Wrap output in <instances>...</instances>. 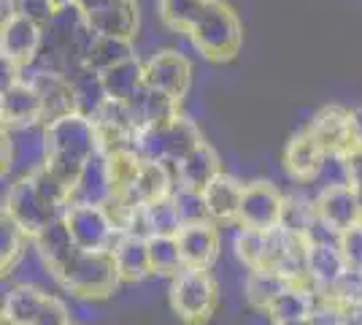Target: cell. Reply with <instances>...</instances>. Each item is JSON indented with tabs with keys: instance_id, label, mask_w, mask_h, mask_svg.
Returning <instances> with one entry per match:
<instances>
[{
	"instance_id": "32",
	"label": "cell",
	"mask_w": 362,
	"mask_h": 325,
	"mask_svg": "<svg viewBox=\"0 0 362 325\" xmlns=\"http://www.w3.org/2000/svg\"><path fill=\"white\" fill-rule=\"evenodd\" d=\"M211 0H157V16L170 33L189 35Z\"/></svg>"
},
{
	"instance_id": "39",
	"label": "cell",
	"mask_w": 362,
	"mask_h": 325,
	"mask_svg": "<svg viewBox=\"0 0 362 325\" xmlns=\"http://www.w3.org/2000/svg\"><path fill=\"white\" fill-rule=\"evenodd\" d=\"M6 6H8V14L28 16L41 28H46L57 14V6L52 0H6Z\"/></svg>"
},
{
	"instance_id": "6",
	"label": "cell",
	"mask_w": 362,
	"mask_h": 325,
	"mask_svg": "<svg viewBox=\"0 0 362 325\" xmlns=\"http://www.w3.org/2000/svg\"><path fill=\"white\" fill-rule=\"evenodd\" d=\"M200 144H203V136H200L197 125L189 117L179 114L173 122L141 130L136 136V152L146 163L176 166Z\"/></svg>"
},
{
	"instance_id": "31",
	"label": "cell",
	"mask_w": 362,
	"mask_h": 325,
	"mask_svg": "<svg viewBox=\"0 0 362 325\" xmlns=\"http://www.w3.org/2000/svg\"><path fill=\"white\" fill-rule=\"evenodd\" d=\"M138 57L133 41H122V38H108V35H92L87 55H84V65L98 71V74H106L108 68L119 65Z\"/></svg>"
},
{
	"instance_id": "36",
	"label": "cell",
	"mask_w": 362,
	"mask_h": 325,
	"mask_svg": "<svg viewBox=\"0 0 362 325\" xmlns=\"http://www.w3.org/2000/svg\"><path fill=\"white\" fill-rule=\"evenodd\" d=\"M144 222H146V233L151 236H179L184 222H181L179 206L173 201V195H168L163 201H154L144 206Z\"/></svg>"
},
{
	"instance_id": "42",
	"label": "cell",
	"mask_w": 362,
	"mask_h": 325,
	"mask_svg": "<svg viewBox=\"0 0 362 325\" xmlns=\"http://www.w3.org/2000/svg\"><path fill=\"white\" fill-rule=\"evenodd\" d=\"M351 111V133H354V141L357 147H362V106L349 108Z\"/></svg>"
},
{
	"instance_id": "9",
	"label": "cell",
	"mask_w": 362,
	"mask_h": 325,
	"mask_svg": "<svg viewBox=\"0 0 362 325\" xmlns=\"http://www.w3.org/2000/svg\"><path fill=\"white\" fill-rule=\"evenodd\" d=\"M68 231L74 236V244L84 252H103L111 249L119 239L114 219L108 217L106 206H90V203H71L65 212Z\"/></svg>"
},
{
	"instance_id": "16",
	"label": "cell",
	"mask_w": 362,
	"mask_h": 325,
	"mask_svg": "<svg viewBox=\"0 0 362 325\" xmlns=\"http://www.w3.org/2000/svg\"><path fill=\"white\" fill-rule=\"evenodd\" d=\"M305 130L325 147L327 155L344 157L357 147L351 133V111L344 106H325Z\"/></svg>"
},
{
	"instance_id": "2",
	"label": "cell",
	"mask_w": 362,
	"mask_h": 325,
	"mask_svg": "<svg viewBox=\"0 0 362 325\" xmlns=\"http://www.w3.org/2000/svg\"><path fill=\"white\" fill-rule=\"evenodd\" d=\"M100 152L95 122L81 114H68L46 125V166L62 185L74 193L76 179Z\"/></svg>"
},
{
	"instance_id": "8",
	"label": "cell",
	"mask_w": 362,
	"mask_h": 325,
	"mask_svg": "<svg viewBox=\"0 0 362 325\" xmlns=\"http://www.w3.org/2000/svg\"><path fill=\"white\" fill-rule=\"evenodd\" d=\"M44 47V28L35 25L33 19L19 14H8L0 25V55H3V65L19 76L25 71H30L38 62Z\"/></svg>"
},
{
	"instance_id": "23",
	"label": "cell",
	"mask_w": 362,
	"mask_h": 325,
	"mask_svg": "<svg viewBox=\"0 0 362 325\" xmlns=\"http://www.w3.org/2000/svg\"><path fill=\"white\" fill-rule=\"evenodd\" d=\"M317 298L319 293L311 285H300L295 282L289 290L279 295L271 304V309L265 312L271 317L273 325H303L311 323L314 309H317Z\"/></svg>"
},
{
	"instance_id": "29",
	"label": "cell",
	"mask_w": 362,
	"mask_h": 325,
	"mask_svg": "<svg viewBox=\"0 0 362 325\" xmlns=\"http://www.w3.org/2000/svg\"><path fill=\"white\" fill-rule=\"evenodd\" d=\"M103 76V87H106L108 101H117V103H127L133 101L144 87H146V74H144V62L133 57L127 62H119L114 68H108Z\"/></svg>"
},
{
	"instance_id": "47",
	"label": "cell",
	"mask_w": 362,
	"mask_h": 325,
	"mask_svg": "<svg viewBox=\"0 0 362 325\" xmlns=\"http://www.w3.org/2000/svg\"><path fill=\"white\" fill-rule=\"evenodd\" d=\"M74 325H76V323H74Z\"/></svg>"
},
{
	"instance_id": "37",
	"label": "cell",
	"mask_w": 362,
	"mask_h": 325,
	"mask_svg": "<svg viewBox=\"0 0 362 325\" xmlns=\"http://www.w3.org/2000/svg\"><path fill=\"white\" fill-rule=\"evenodd\" d=\"M268 233L249 231V228H241V231L235 233V239H233L235 258L249 271H257V268H265L268 266Z\"/></svg>"
},
{
	"instance_id": "41",
	"label": "cell",
	"mask_w": 362,
	"mask_h": 325,
	"mask_svg": "<svg viewBox=\"0 0 362 325\" xmlns=\"http://www.w3.org/2000/svg\"><path fill=\"white\" fill-rule=\"evenodd\" d=\"M344 160V171H346V185L360 190L362 187V147H354L351 152L341 157Z\"/></svg>"
},
{
	"instance_id": "3",
	"label": "cell",
	"mask_w": 362,
	"mask_h": 325,
	"mask_svg": "<svg viewBox=\"0 0 362 325\" xmlns=\"http://www.w3.org/2000/svg\"><path fill=\"white\" fill-rule=\"evenodd\" d=\"M54 279L60 282L62 290H68L76 298H87V301H103L117 293V287L122 285L111 249H103V252L76 249L74 258Z\"/></svg>"
},
{
	"instance_id": "28",
	"label": "cell",
	"mask_w": 362,
	"mask_h": 325,
	"mask_svg": "<svg viewBox=\"0 0 362 325\" xmlns=\"http://www.w3.org/2000/svg\"><path fill=\"white\" fill-rule=\"evenodd\" d=\"M292 285H295V279H289L287 274H281V271L257 268V271H249L246 285H243V295H246V301H249L252 309L268 312L273 301L284 293V290H289Z\"/></svg>"
},
{
	"instance_id": "25",
	"label": "cell",
	"mask_w": 362,
	"mask_h": 325,
	"mask_svg": "<svg viewBox=\"0 0 362 325\" xmlns=\"http://www.w3.org/2000/svg\"><path fill=\"white\" fill-rule=\"evenodd\" d=\"M117 271H119L122 285H138L146 277H151V261H149V239L144 236H119L117 244L111 247Z\"/></svg>"
},
{
	"instance_id": "45",
	"label": "cell",
	"mask_w": 362,
	"mask_h": 325,
	"mask_svg": "<svg viewBox=\"0 0 362 325\" xmlns=\"http://www.w3.org/2000/svg\"><path fill=\"white\" fill-rule=\"evenodd\" d=\"M303 325H311V323H303Z\"/></svg>"
},
{
	"instance_id": "20",
	"label": "cell",
	"mask_w": 362,
	"mask_h": 325,
	"mask_svg": "<svg viewBox=\"0 0 362 325\" xmlns=\"http://www.w3.org/2000/svg\"><path fill=\"white\" fill-rule=\"evenodd\" d=\"M173 171H176V187L203 193L222 173V160H219V155H216V149H214L211 144L203 141L181 163H176Z\"/></svg>"
},
{
	"instance_id": "14",
	"label": "cell",
	"mask_w": 362,
	"mask_h": 325,
	"mask_svg": "<svg viewBox=\"0 0 362 325\" xmlns=\"http://www.w3.org/2000/svg\"><path fill=\"white\" fill-rule=\"evenodd\" d=\"M0 120H3V127L44 122L41 98L30 84V79L11 76V81L3 87V93H0Z\"/></svg>"
},
{
	"instance_id": "17",
	"label": "cell",
	"mask_w": 362,
	"mask_h": 325,
	"mask_svg": "<svg viewBox=\"0 0 362 325\" xmlns=\"http://www.w3.org/2000/svg\"><path fill=\"white\" fill-rule=\"evenodd\" d=\"M349 271V263L344 252L338 247V241H311L308 244V255H305V277L308 285L317 293H327L332 290L344 274Z\"/></svg>"
},
{
	"instance_id": "7",
	"label": "cell",
	"mask_w": 362,
	"mask_h": 325,
	"mask_svg": "<svg viewBox=\"0 0 362 325\" xmlns=\"http://www.w3.org/2000/svg\"><path fill=\"white\" fill-rule=\"evenodd\" d=\"M6 325H74L71 309L57 295L35 285H16L3 301Z\"/></svg>"
},
{
	"instance_id": "13",
	"label": "cell",
	"mask_w": 362,
	"mask_h": 325,
	"mask_svg": "<svg viewBox=\"0 0 362 325\" xmlns=\"http://www.w3.org/2000/svg\"><path fill=\"white\" fill-rule=\"evenodd\" d=\"M35 93L41 98V108H44V125L62 120L68 114H78L76 108V93L71 79L57 71H46V68H30L28 76Z\"/></svg>"
},
{
	"instance_id": "35",
	"label": "cell",
	"mask_w": 362,
	"mask_h": 325,
	"mask_svg": "<svg viewBox=\"0 0 362 325\" xmlns=\"http://www.w3.org/2000/svg\"><path fill=\"white\" fill-rule=\"evenodd\" d=\"M149 261L151 274L157 277H176L184 271V261H181L179 236H151L149 239Z\"/></svg>"
},
{
	"instance_id": "5",
	"label": "cell",
	"mask_w": 362,
	"mask_h": 325,
	"mask_svg": "<svg viewBox=\"0 0 362 325\" xmlns=\"http://www.w3.org/2000/svg\"><path fill=\"white\" fill-rule=\"evenodd\" d=\"M170 309L187 325H203L219 307V285L209 268H184L170 279Z\"/></svg>"
},
{
	"instance_id": "15",
	"label": "cell",
	"mask_w": 362,
	"mask_h": 325,
	"mask_svg": "<svg viewBox=\"0 0 362 325\" xmlns=\"http://www.w3.org/2000/svg\"><path fill=\"white\" fill-rule=\"evenodd\" d=\"M317 217L335 233H344L362 222V203L357 190L349 185H327L317 195Z\"/></svg>"
},
{
	"instance_id": "43",
	"label": "cell",
	"mask_w": 362,
	"mask_h": 325,
	"mask_svg": "<svg viewBox=\"0 0 362 325\" xmlns=\"http://www.w3.org/2000/svg\"><path fill=\"white\" fill-rule=\"evenodd\" d=\"M52 3H54L57 11H60V8H65V6H76V3H81V0H52Z\"/></svg>"
},
{
	"instance_id": "19",
	"label": "cell",
	"mask_w": 362,
	"mask_h": 325,
	"mask_svg": "<svg viewBox=\"0 0 362 325\" xmlns=\"http://www.w3.org/2000/svg\"><path fill=\"white\" fill-rule=\"evenodd\" d=\"M327 152L308 130H300L298 136H292L284 149V171L295 182H314L319 173L325 171Z\"/></svg>"
},
{
	"instance_id": "40",
	"label": "cell",
	"mask_w": 362,
	"mask_h": 325,
	"mask_svg": "<svg viewBox=\"0 0 362 325\" xmlns=\"http://www.w3.org/2000/svg\"><path fill=\"white\" fill-rule=\"evenodd\" d=\"M338 247H341V252H344L349 268L362 271V222H357L354 228H349V231L341 233Z\"/></svg>"
},
{
	"instance_id": "11",
	"label": "cell",
	"mask_w": 362,
	"mask_h": 325,
	"mask_svg": "<svg viewBox=\"0 0 362 325\" xmlns=\"http://www.w3.org/2000/svg\"><path fill=\"white\" fill-rule=\"evenodd\" d=\"M144 74H146V87L181 103L192 84V62L176 49H163L144 62Z\"/></svg>"
},
{
	"instance_id": "12",
	"label": "cell",
	"mask_w": 362,
	"mask_h": 325,
	"mask_svg": "<svg viewBox=\"0 0 362 325\" xmlns=\"http://www.w3.org/2000/svg\"><path fill=\"white\" fill-rule=\"evenodd\" d=\"M84 16L95 35H108V38H122V41H133L141 25L138 0H103V3L84 8Z\"/></svg>"
},
{
	"instance_id": "26",
	"label": "cell",
	"mask_w": 362,
	"mask_h": 325,
	"mask_svg": "<svg viewBox=\"0 0 362 325\" xmlns=\"http://www.w3.org/2000/svg\"><path fill=\"white\" fill-rule=\"evenodd\" d=\"M71 198H74V203H90V206H108L111 203L114 185H111V173H108V163L103 152H98L87 163V169L81 171Z\"/></svg>"
},
{
	"instance_id": "18",
	"label": "cell",
	"mask_w": 362,
	"mask_h": 325,
	"mask_svg": "<svg viewBox=\"0 0 362 325\" xmlns=\"http://www.w3.org/2000/svg\"><path fill=\"white\" fill-rule=\"evenodd\" d=\"M179 249L184 268H211L222 249V236L216 222L184 225L179 233Z\"/></svg>"
},
{
	"instance_id": "24",
	"label": "cell",
	"mask_w": 362,
	"mask_h": 325,
	"mask_svg": "<svg viewBox=\"0 0 362 325\" xmlns=\"http://www.w3.org/2000/svg\"><path fill=\"white\" fill-rule=\"evenodd\" d=\"M243 190H246V185H241L235 176H230L225 171L203 190V201H206L211 222H216V225L219 222H238Z\"/></svg>"
},
{
	"instance_id": "4",
	"label": "cell",
	"mask_w": 362,
	"mask_h": 325,
	"mask_svg": "<svg viewBox=\"0 0 362 325\" xmlns=\"http://www.w3.org/2000/svg\"><path fill=\"white\" fill-rule=\"evenodd\" d=\"M195 49L211 62H230L241 55L243 25L225 0H211L189 33Z\"/></svg>"
},
{
	"instance_id": "33",
	"label": "cell",
	"mask_w": 362,
	"mask_h": 325,
	"mask_svg": "<svg viewBox=\"0 0 362 325\" xmlns=\"http://www.w3.org/2000/svg\"><path fill=\"white\" fill-rule=\"evenodd\" d=\"M28 244H33L30 236L3 212V217H0V271H3V277L14 271V266L22 261Z\"/></svg>"
},
{
	"instance_id": "34",
	"label": "cell",
	"mask_w": 362,
	"mask_h": 325,
	"mask_svg": "<svg viewBox=\"0 0 362 325\" xmlns=\"http://www.w3.org/2000/svg\"><path fill=\"white\" fill-rule=\"evenodd\" d=\"M106 163L108 173H111V185H114V198L127 195L130 187L136 185V176L141 166H144V157L138 155L136 149H122V152H108Z\"/></svg>"
},
{
	"instance_id": "27",
	"label": "cell",
	"mask_w": 362,
	"mask_h": 325,
	"mask_svg": "<svg viewBox=\"0 0 362 325\" xmlns=\"http://www.w3.org/2000/svg\"><path fill=\"white\" fill-rule=\"evenodd\" d=\"M173 190H176V185H173V176H170L165 163H146L144 160V166L136 176V185L122 198L130 201L133 206H149V203L173 195Z\"/></svg>"
},
{
	"instance_id": "1",
	"label": "cell",
	"mask_w": 362,
	"mask_h": 325,
	"mask_svg": "<svg viewBox=\"0 0 362 325\" xmlns=\"http://www.w3.org/2000/svg\"><path fill=\"white\" fill-rule=\"evenodd\" d=\"M71 203H74L71 190L49 169H38L33 171L30 176L16 179L14 185L8 187L3 212L30 239H35L49 222L65 217Z\"/></svg>"
},
{
	"instance_id": "38",
	"label": "cell",
	"mask_w": 362,
	"mask_h": 325,
	"mask_svg": "<svg viewBox=\"0 0 362 325\" xmlns=\"http://www.w3.org/2000/svg\"><path fill=\"white\" fill-rule=\"evenodd\" d=\"M173 201H176V206H179V215H181V222H184V225L211 222L209 209H206V201H203V193L176 187V190H173Z\"/></svg>"
},
{
	"instance_id": "44",
	"label": "cell",
	"mask_w": 362,
	"mask_h": 325,
	"mask_svg": "<svg viewBox=\"0 0 362 325\" xmlns=\"http://www.w3.org/2000/svg\"><path fill=\"white\" fill-rule=\"evenodd\" d=\"M95 3H103V0H81V6H84V8H90V6H95Z\"/></svg>"
},
{
	"instance_id": "21",
	"label": "cell",
	"mask_w": 362,
	"mask_h": 325,
	"mask_svg": "<svg viewBox=\"0 0 362 325\" xmlns=\"http://www.w3.org/2000/svg\"><path fill=\"white\" fill-rule=\"evenodd\" d=\"M124 106H127V114H130V120H133L136 133L146 130V127H160V125L173 122L181 114L179 101L157 93V90H151V87H144V90H141L133 101H127Z\"/></svg>"
},
{
	"instance_id": "46",
	"label": "cell",
	"mask_w": 362,
	"mask_h": 325,
	"mask_svg": "<svg viewBox=\"0 0 362 325\" xmlns=\"http://www.w3.org/2000/svg\"><path fill=\"white\" fill-rule=\"evenodd\" d=\"M360 309H362V304H360Z\"/></svg>"
},
{
	"instance_id": "30",
	"label": "cell",
	"mask_w": 362,
	"mask_h": 325,
	"mask_svg": "<svg viewBox=\"0 0 362 325\" xmlns=\"http://www.w3.org/2000/svg\"><path fill=\"white\" fill-rule=\"evenodd\" d=\"M71 84H74V93H76V108L81 117L87 120H95L100 114V108L108 103V95L106 87H103V76L98 71H92L87 65L76 68L71 74Z\"/></svg>"
},
{
	"instance_id": "22",
	"label": "cell",
	"mask_w": 362,
	"mask_h": 325,
	"mask_svg": "<svg viewBox=\"0 0 362 325\" xmlns=\"http://www.w3.org/2000/svg\"><path fill=\"white\" fill-rule=\"evenodd\" d=\"M33 247H35L38 258L44 261L46 271H49L52 277H57V274H60L62 268H65V263L74 258V252L78 249L74 244L71 231H68L65 217L54 219V222H49L44 231L33 239Z\"/></svg>"
},
{
	"instance_id": "10",
	"label": "cell",
	"mask_w": 362,
	"mask_h": 325,
	"mask_svg": "<svg viewBox=\"0 0 362 325\" xmlns=\"http://www.w3.org/2000/svg\"><path fill=\"white\" fill-rule=\"evenodd\" d=\"M284 203H287V198L279 193V187L273 182H265V179L249 182L243 190L238 225L262 233L276 231L284 222Z\"/></svg>"
}]
</instances>
